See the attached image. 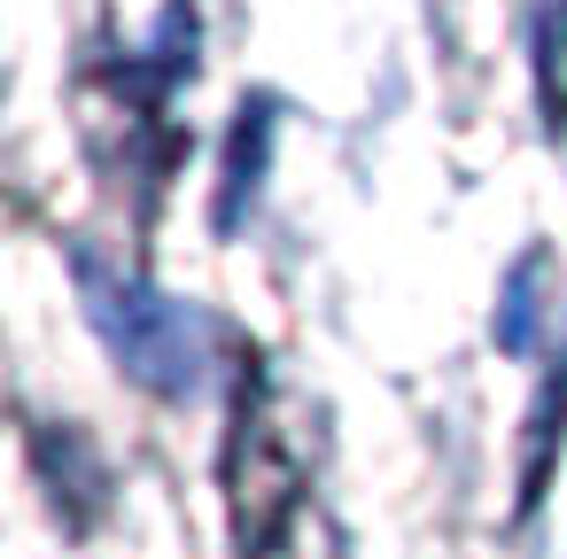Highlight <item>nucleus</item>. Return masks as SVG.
Instances as JSON below:
<instances>
[{
  "mask_svg": "<svg viewBox=\"0 0 567 559\" xmlns=\"http://www.w3.org/2000/svg\"><path fill=\"white\" fill-rule=\"evenodd\" d=\"M311 474L296 458V435L280 427L272 381L257 358H241V389H234V427H226V513H234V544L241 559H272L296 528Z\"/></svg>",
  "mask_w": 567,
  "mask_h": 559,
  "instance_id": "nucleus-2",
  "label": "nucleus"
},
{
  "mask_svg": "<svg viewBox=\"0 0 567 559\" xmlns=\"http://www.w3.org/2000/svg\"><path fill=\"white\" fill-rule=\"evenodd\" d=\"M32 466H40V482L55 489V505L79 528L110 505V474H102V458H94V443L79 427H32Z\"/></svg>",
  "mask_w": 567,
  "mask_h": 559,
  "instance_id": "nucleus-4",
  "label": "nucleus"
},
{
  "mask_svg": "<svg viewBox=\"0 0 567 559\" xmlns=\"http://www.w3.org/2000/svg\"><path fill=\"white\" fill-rule=\"evenodd\" d=\"M71 280L86 303V327L102 334V350L117 358L125 381H141L164 404H187L210 389V319L195 303L164 296L156 280H141L94 249H71Z\"/></svg>",
  "mask_w": 567,
  "mask_h": 559,
  "instance_id": "nucleus-1",
  "label": "nucleus"
},
{
  "mask_svg": "<svg viewBox=\"0 0 567 559\" xmlns=\"http://www.w3.org/2000/svg\"><path fill=\"white\" fill-rule=\"evenodd\" d=\"M544 280H551V249H520L513 272H505V288H497V319H489V334H497L505 358H528V350H536V327H544Z\"/></svg>",
  "mask_w": 567,
  "mask_h": 559,
  "instance_id": "nucleus-5",
  "label": "nucleus"
},
{
  "mask_svg": "<svg viewBox=\"0 0 567 559\" xmlns=\"http://www.w3.org/2000/svg\"><path fill=\"white\" fill-rule=\"evenodd\" d=\"M272 141H280V102L272 94H249L241 110H234V125H226V164H218V234H234L249 210H257V195H265V172H272Z\"/></svg>",
  "mask_w": 567,
  "mask_h": 559,
  "instance_id": "nucleus-3",
  "label": "nucleus"
}]
</instances>
